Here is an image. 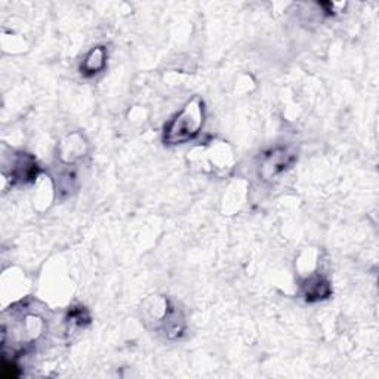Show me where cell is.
<instances>
[{"instance_id":"cell-1","label":"cell","mask_w":379,"mask_h":379,"mask_svg":"<svg viewBox=\"0 0 379 379\" xmlns=\"http://www.w3.org/2000/svg\"><path fill=\"white\" fill-rule=\"evenodd\" d=\"M203 125V104L198 98L190 101L165 129L168 144H183L194 138Z\"/></svg>"},{"instance_id":"cell-2","label":"cell","mask_w":379,"mask_h":379,"mask_svg":"<svg viewBox=\"0 0 379 379\" xmlns=\"http://www.w3.org/2000/svg\"><path fill=\"white\" fill-rule=\"evenodd\" d=\"M292 162H293V154H290L288 150L285 148L273 150L264 158L261 173L266 178H273L278 173H282L285 169H288L292 165Z\"/></svg>"},{"instance_id":"cell-3","label":"cell","mask_w":379,"mask_h":379,"mask_svg":"<svg viewBox=\"0 0 379 379\" xmlns=\"http://www.w3.org/2000/svg\"><path fill=\"white\" fill-rule=\"evenodd\" d=\"M37 173H39V166L33 156L26 154V153H19L15 156L12 171H11V175L15 181L30 183L37 176Z\"/></svg>"},{"instance_id":"cell-4","label":"cell","mask_w":379,"mask_h":379,"mask_svg":"<svg viewBox=\"0 0 379 379\" xmlns=\"http://www.w3.org/2000/svg\"><path fill=\"white\" fill-rule=\"evenodd\" d=\"M304 293L308 301H318V299L328 298L330 295V286L325 278L315 277L304 285Z\"/></svg>"},{"instance_id":"cell-5","label":"cell","mask_w":379,"mask_h":379,"mask_svg":"<svg viewBox=\"0 0 379 379\" xmlns=\"http://www.w3.org/2000/svg\"><path fill=\"white\" fill-rule=\"evenodd\" d=\"M106 64V51L103 48L94 49L84 63V73L85 74H94L101 70Z\"/></svg>"}]
</instances>
